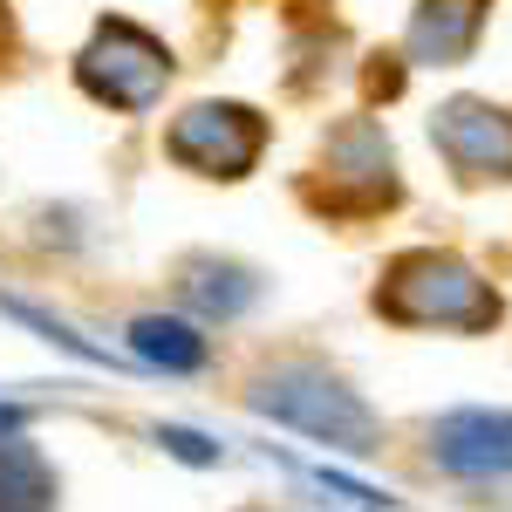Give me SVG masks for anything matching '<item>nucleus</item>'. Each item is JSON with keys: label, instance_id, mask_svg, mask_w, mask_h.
<instances>
[{"label": "nucleus", "instance_id": "f257e3e1", "mask_svg": "<svg viewBox=\"0 0 512 512\" xmlns=\"http://www.w3.org/2000/svg\"><path fill=\"white\" fill-rule=\"evenodd\" d=\"M260 417H274L287 431H308L321 444H335V451H376V417H369V403L342 383V376H328L321 362H280L274 376H260L253 396H246Z\"/></svg>", "mask_w": 512, "mask_h": 512}, {"label": "nucleus", "instance_id": "f03ea898", "mask_svg": "<svg viewBox=\"0 0 512 512\" xmlns=\"http://www.w3.org/2000/svg\"><path fill=\"white\" fill-rule=\"evenodd\" d=\"M376 315L403 321V328H431V321L437 328H485V321L499 315V301L451 253H410V260H396L390 274H383Z\"/></svg>", "mask_w": 512, "mask_h": 512}, {"label": "nucleus", "instance_id": "7ed1b4c3", "mask_svg": "<svg viewBox=\"0 0 512 512\" xmlns=\"http://www.w3.org/2000/svg\"><path fill=\"white\" fill-rule=\"evenodd\" d=\"M76 76H82V89H89L96 103H110V110H151L164 96V82H171V55H164L144 28H130V21H103L96 41L82 48Z\"/></svg>", "mask_w": 512, "mask_h": 512}, {"label": "nucleus", "instance_id": "20e7f679", "mask_svg": "<svg viewBox=\"0 0 512 512\" xmlns=\"http://www.w3.org/2000/svg\"><path fill=\"white\" fill-rule=\"evenodd\" d=\"M171 158L198 171V178H246L260 144H267V123L253 117L246 103H198L171 123Z\"/></svg>", "mask_w": 512, "mask_h": 512}, {"label": "nucleus", "instance_id": "39448f33", "mask_svg": "<svg viewBox=\"0 0 512 512\" xmlns=\"http://www.w3.org/2000/svg\"><path fill=\"white\" fill-rule=\"evenodd\" d=\"M431 137L458 178H506L512 171V117L492 103H444Z\"/></svg>", "mask_w": 512, "mask_h": 512}, {"label": "nucleus", "instance_id": "423d86ee", "mask_svg": "<svg viewBox=\"0 0 512 512\" xmlns=\"http://www.w3.org/2000/svg\"><path fill=\"white\" fill-rule=\"evenodd\" d=\"M437 465L465 478H485V472H512V417H492V410H458L437 424Z\"/></svg>", "mask_w": 512, "mask_h": 512}, {"label": "nucleus", "instance_id": "0eeeda50", "mask_svg": "<svg viewBox=\"0 0 512 512\" xmlns=\"http://www.w3.org/2000/svg\"><path fill=\"white\" fill-rule=\"evenodd\" d=\"M478 14L485 7H472V0H424L417 21H410V48L424 62H458L478 35Z\"/></svg>", "mask_w": 512, "mask_h": 512}, {"label": "nucleus", "instance_id": "6e6552de", "mask_svg": "<svg viewBox=\"0 0 512 512\" xmlns=\"http://www.w3.org/2000/svg\"><path fill=\"white\" fill-rule=\"evenodd\" d=\"M0 512H55V472L21 437H0Z\"/></svg>", "mask_w": 512, "mask_h": 512}, {"label": "nucleus", "instance_id": "1a4fd4ad", "mask_svg": "<svg viewBox=\"0 0 512 512\" xmlns=\"http://www.w3.org/2000/svg\"><path fill=\"white\" fill-rule=\"evenodd\" d=\"M130 349L144 355V362H158V369H171V376H192L198 362H205V335H198L192 321L144 315V321H130Z\"/></svg>", "mask_w": 512, "mask_h": 512}, {"label": "nucleus", "instance_id": "9d476101", "mask_svg": "<svg viewBox=\"0 0 512 512\" xmlns=\"http://www.w3.org/2000/svg\"><path fill=\"white\" fill-rule=\"evenodd\" d=\"M178 287H185V301H198L205 315H239L253 301V274H239L226 260H192Z\"/></svg>", "mask_w": 512, "mask_h": 512}, {"label": "nucleus", "instance_id": "9b49d317", "mask_svg": "<svg viewBox=\"0 0 512 512\" xmlns=\"http://www.w3.org/2000/svg\"><path fill=\"white\" fill-rule=\"evenodd\" d=\"M158 437L178 451V458H192V465H205V458H212V444H205V437H192V431H158Z\"/></svg>", "mask_w": 512, "mask_h": 512}, {"label": "nucleus", "instance_id": "f8f14e48", "mask_svg": "<svg viewBox=\"0 0 512 512\" xmlns=\"http://www.w3.org/2000/svg\"><path fill=\"white\" fill-rule=\"evenodd\" d=\"M21 431V410H0V437H14Z\"/></svg>", "mask_w": 512, "mask_h": 512}]
</instances>
